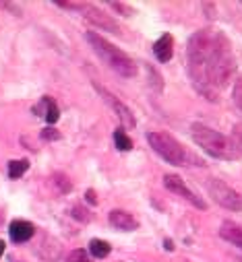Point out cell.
<instances>
[{"label":"cell","mask_w":242,"mask_h":262,"mask_svg":"<svg viewBox=\"0 0 242 262\" xmlns=\"http://www.w3.org/2000/svg\"><path fill=\"white\" fill-rule=\"evenodd\" d=\"M187 62L195 89L211 101H217V91L226 87L236 73L230 39L213 29H201L189 39Z\"/></svg>","instance_id":"obj_1"},{"label":"cell","mask_w":242,"mask_h":262,"mask_svg":"<svg viewBox=\"0 0 242 262\" xmlns=\"http://www.w3.org/2000/svg\"><path fill=\"white\" fill-rule=\"evenodd\" d=\"M85 37H87V41L91 43V48L95 50V54L108 64L112 71H116L120 77H127V79L137 77V64H135V60H133L129 54H125L120 48L112 46L108 39H104V37H102L99 33H95V31H87Z\"/></svg>","instance_id":"obj_2"},{"label":"cell","mask_w":242,"mask_h":262,"mask_svg":"<svg viewBox=\"0 0 242 262\" xmlns=\"http://www.w3.org/2000/svg\"><path fill=\"white\" fill-rule=\"evenodd\" d=\"M147 141H149V145L153 147V151H155L159 157H164L168 163H172V165H180V167H187V165H203V161H201L195 153L187 151L183 143H178V141H176L172 135H168V133H162V130H157V133H149V135H147Z\"/></svg>","instance_id":"obj_3"},{"label":"cell","mask_w":242,"mask_h":262,"mask_svg":"<svg viewBox=\"0 0 242 262\" xmlns=\"http://www.w3.org/2000/svg\"><path fill=\"white\" fill-rule=\"evenodd\" d=\"M191 133H193V141L203 149L207 151L211 157L215 159H236L238 157V151L234 149L232 141L228 137H224L217 130L201 124V122H195L191 126Z\"/></svg>","instance_id":"obj_4"},{"label":"cell","mask_w":242,"mask_h":262,"mask_svg":"<svg viewBox=\"0 0 242 262\" xmlns=\"http://www.w3.org/2000/svg\"><path fill=\"white\" fill-rule=\"evenodd\" d=\"M207 192H209V196H211V199H213L219 207H224V209H228V211L242 213V194L236 192V190H234L232 186H228L226 182H221V180H217V178L209 180V182H207Z\"/></svg>","instance_id":"obj_5"},{"label":"cell","mask_w":242,"mask_h":262,"mask_svg":"<svg viewBox=\"0 0 242 262\" xmlns=\"http://www.w3.org/2000/svg\"><path fill=\"white\" fill-rule=\"evenodd\" d=\"M164 186H166L170 192H174V194H178V196H183V199H185L187 203H191L193 207H197V209H201V211L207 209V203L201 199V196H197V194L185 184L183 178H178V176H174V173H168V176L164 178Z\"/></svg>","instance_id":"obj_6"},{"label":"cell","mask_w":242,"mask_h":262,"mask_svg":"<svg viewBox=\"0 0 242 262\" xmlns=\"http://www.w3.org/2000/svg\"><path fill=\"white\" fill-rule=\"evenodd\" d=\"M81 11H83V17H85L91 25H95V27H99V29H106V31H110V33H116V35L120 33V25L116 23V19L110 17L108 13H104L102 9H97V7H93V5H83Z\"/></svg>","instance_id":"obj_7"},{"label":"cell","mask_w":242,"mask_h":262,"mask_svg":"<svg viewBox=\"0 0 242 262\" xmlns=\"http://www.w3.org/2000/svg\"><path fill=\"white\" fill-rule=\"evenodd\" d=\"M95 89L99 91V95L104 97V101H106V103H108V105H110V107H112V110L118 114L120 122H123L127 128H135V116L131 114V110H129V107H127L123 101L116 99V97H114L110 91H106V89H104L102 85H97V83H95Z\"/></svg>","instance_id":"obj_8"},{"label":"cell","mask_w":242,"mask_h":262,"mask_svg":"<svg viewBox=\"0 0 242 262\" xmlns=\"http://www.w3.org/2000/svg\"><path fill=\"white\" fill-rule=\"evenodd\" d=\"M108 221H110L112 227H116V229H120V231H135V229L139 227V221H137L131 213H127V211H123V209L110 211Z\"/></svg>","instance_id":"obj_9"},{"label":"cell","mask_w":242,"mask_h":262,"mask_svg":"<svg viewBox=\"0 0 242 262\" xmlns=\"http://www.w3.org/2000/svg\"><path fill=\"white\" fill-rule=\"evenodd\" d=\"M153 52H155V58L159 62H170L172 60V54H174V39L170 33H164L155 43H153Z\"/></svg>","instance_id":"obj_10"},{"label":"cell","mask_w":242,"mask_h":262,"mask_svg":"<svg viewBox=\"0 0 242 262\" xmlns=\"http://www.w3.org/2000/svg\"><path fill=\"white\" fill-rule=\"evenodd\" d=\"M219 237L242 248V225L238 223H232V221H226L221 227H219Z\"/></svg>","instance_id":"obj_11"},{"label":"cell","mask_w":242,"mask_h":262,"mask_svg":"<svg viewBox=\"0 0 242 262\" xmlns=\"http://www.w3.org/2000/svg\"><path fill=\"white\" fill-rule=\"evenodd\" d=\"M9 233H11L13 242H27V239H31V237H33L35 229H33V225H31V223H27V221H13V223H11Z\"/></svg>","instance_id":"obj_12"},{"label":"cell","mask_w":242,"mask_h":262,"mask_svg":"<svg viewBox=\"0 0 242 262\" xmlns=\"http://www.w3.org/2000/svg\"><path fill=\"white\" fill-rule=\"evenodd\" d=\"M110 250H112V246L108 242H104V239H91L89 242V252L95 258H106L110 254Z\"/></svg>","instance_id":"obj_13"},{"label":"cell","mask_w":242,"mask_h":262,"mask_svg":"<svg viewBox=\"0 0 242 262\" xmlns=\"http://www.w3.org/2000/svg\"><path fill=\"white\" fill-rule=\"evenodd\" d=\"M27 167H29V161H27V159L11 161V163H9V176H11L13 180H17V178H21V176L27 171Z\"/></svg>","instance_id":"obj_14"},{"label":"cell","mask_w":242,"mask_h":262,"mask_svg":"<svg viewBox=\"0 0 242 262\" xmlns=\"http://www.w3.org/2000/svg\"><path fill=\"white\" fill-rule=\"evenodd\" d=\"M114 143H116V147L120 151H131L133 149V141L127 137L125 130H116V133H114Z\"/></svg>","instance_id":"obj_15"},{"label":"cell","mask_w":242,"mask_h":262,"mask_svg":"<svg viewBox=\"0 0 242 262\" xmlns=\"http://www.w3.org/2000/svg\"><path fill=\"white\" fill-rule=\"evenodd\" d=\"M44 101H46V105H48V110H46V122H48V124H54V122L60 118V112H58L56 103H54L50 97H44Z\"/></svg>","instance_id":"obj_16"},{"label":"cell","mask_w":242,"mask_h":262,"mask_svg":"<svg viewBox=\"0 0 242 262\" xmlns=\"http://www.w3.org/2000/svg\"><path fill=\"white\" fill-rule=\"evenodd\" d=\"M232 145L234 149L238 151V155H242V124H236L234 126V133H232Z\"/></svg>","instance_id":"obj_17"},{"label":"cell","mask_w":242,"mask_h":262,"mask_svg":"<svg viewBox=\"0 0 242 262\" xmlns=\"http://www.w3.org/2000/svg\"><path fill=\"white\" fill-rule=\"evenodd\" d=\"M232 97H234L236 107L242 112V77H240V79H236V83H234V91H232Z\"/></svg>","instance_id":"obj_18"},{"label":"cell","mask_w":242,"mask_h":262,"mask_svg":"<svg viewBox=\"0 0 242 262\" xmlns=\"http://www.w3.org/2000/svg\"><path fill=\"white\" fill-rule=\"evenodd\" d=\"M73 217L83 221V223L91 221V213H87V209H83V207H73Z\"/></svg>","instance_id":"obj_19"},{"label":"cell","mask_w":242,"mask_h":262,"mask_svg":"<svg viewBox=\"0 0 242 262\" xmlns=\"http://www.w3.org/2000/svg\"><path fill=\"white\" fill-rule=\"evenodd\" d=\"M69 262H91L85 250H73L69 256Z\"/></svg>","instance_id":"obj_20"},{"label":"cell","mask_w":242,"mask_h":262,"mask_svg":"<svg viewBox=\"0 0 242 262\" xmlns=\"http://www.w3.org/2000/svg\"><path fill=\"white\" fill-rule=\"evenodd\" d=\"M42 139H46V141H56V139H60V133H58V130H54V128H46L44 133H42Z\"/></svg>","instance_id":"obj_21"},{"label":"cell","mask_w":242,"mask_h":262,"mask_svg":"<svg viewBox=\"0 0 242 262\" xmlns=\"http://www.w3.org/2000/svg\"><path fill=\"white\" fill-rule=\"evenodd\" d=\"M85 196H87V201H89V203H93V205L97 203V199H95V192H93V190H87V194H85Z\"/></svg>","instance_id":"obj_22"},{"label":"cell","mask_w":242,"mask_h":262,"mask_svg":"<svg viewBox=\"0 0 242 262\" xmlns=\"http://www.w3.org/2000/svg\"><path fill=\"white\" fill-rule=\"evenodd\" d=\"M112 7H114V9H118V11H125V13H129V7H127V5H120V3H112Z\"/></svg>","instance_id":"obj_23"},{"label":"cell","mask_w":242,"mask_h":262,"mask_svg":"<svg viewBox=\"0 0 242 262\" xmlns=\"http://www.w3.org/2000/svg\"><path fill=\"white\" fill-rule=\"evenodd\" d=\"M3 254H5V242L0 239V256H3Z\"/></svg>","instance_id":"obj_24"}]
</instances>
